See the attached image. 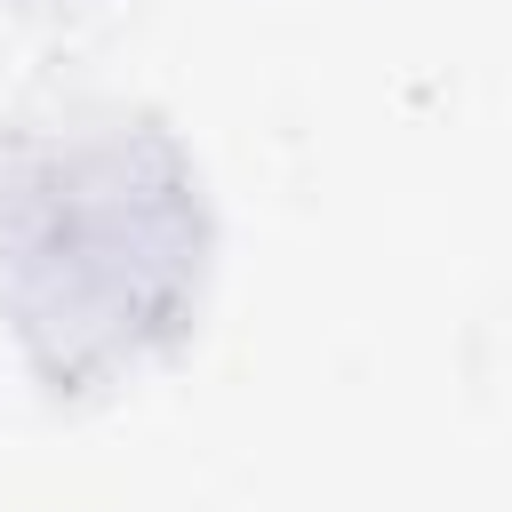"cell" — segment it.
<instances>
[{
	"label": "cell",
	"instance_id": "6da1fadb",
	"mask_svg": "<svg viewBox=\"0 0 512 512\" xmlns=\"http://www.w3.org/2000/svg\"><path fill=\"white\" fill-rule=\"evenodd\" d=\"M192 152L136 112L0 136V312L48 392H96L168 352L208 288Z\"/></svg>",
	"mask_w": 512,
	"mask_h": 512
}]
</instances>
